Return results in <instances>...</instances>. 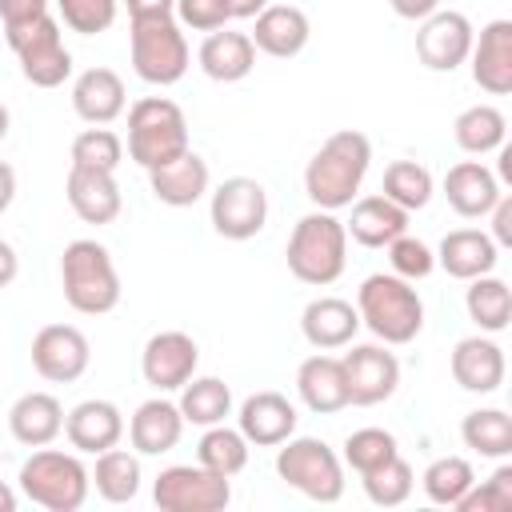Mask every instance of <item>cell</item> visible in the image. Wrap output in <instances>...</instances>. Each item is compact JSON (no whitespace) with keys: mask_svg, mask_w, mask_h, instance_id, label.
Returning a JSON list of instances; mask_svg holds the SVG:
<instances>
[{"mask_svg":"<svg viewBox=\"0 0 512 512\" xmlns=\"http://www.w3.org/2000/svg\"><path fill=\"white\" fill-rule=\"evenodd\" d=\"M368 164H372V140L356 128H340L332 132L308 160L304 168V192L316 208L324 212H336V208H348L368 176Z\"/></svg>","mask_w":512,"mask_h":512,"instance_id":"6da1fadb","label":"cell"},{"mask_svg":"<svg viewBox=\"0 0 512 512\" xmlns=\"http://www.w3.org/2000/svg\"><path fill=\"white\" fill-rule=\"evenodd\" d=\"M356 312L380 344H412L424 328V300L396 272H372L356 292Z\"/></svg>","mask_w":512,"mask_h":512,"instance_id":"7a4b0ae2","label":"cell"},{"mask_svg":"<svg viewBox=\"0 0 512 512\" xmlns=\"http://www.w3.org/2000/svg\"><path fill=\"white\" fill-rule=\"evenodd\" d=\"M284 260H288V272L300 284L328 288L332 280H340V272L348 264L344 220H336V212L312 208L308 216L296 220V228L288 236V248H284Z\"/></svg>","mask_w":512,"mask_h":512,"instance_id":"3957f363","label":"cell"},{"mask_svg":"<svg viewBox=\"0 0 512 512\" xmlns=\"http://www.w3.org/2000/svg\"><path fill=\"white\" fill-rule=\"evenodd\" d=\"M60 288L72 312L80 316H104L120 304V272L112 264V252L100 240H72L60 256Z\"/></svg>","mask_w":512,"mask_h":512,"instance_id":"277c9868","label":"cell"},{"mask_svg":"<svg viewBox=\"0 0 512 512\" xmlns=\"http://www.w3.org/2000/svg\"><path fill=\"white\" fill-rule=\"evenodd\" d=\"M128 156L152 172L180 152H188V120L184 108L168 96H144L128 108Z\"/></svg>","mask_w":512,"mask_h":512,"instance_id":"5b68a950","label":"cell"},{"mask_svg":"<svg viewBox=\"0 0 512 512\" xmlns=\"http://www.w3.org/2000/svg\"><path fill=\"white\" fill-rule=\"evenodd\" d=\"M20 492L48 508V512H76L84 508L88 492H92V476L80 464L76 452H60V448H36L24 464H20Z\"/></svg>","mask_w":512,"mask_h":512,"instance_id":"8992f818","label":"cell"},{"mask_svg":"<svg viewBox=\"0 0 512 512\" xmlns=\"http://www.w3.org/2000/svg\"><path fill=\"white\" fill-rule=\"evenodd\" d=\"M276 476L316 504H336L344 496V460L320 436H288L276 444Z\"/></svg>","mask_w":512,"mask_h":512,"instance_id":"52a82bcc","label":"cell"},{"mask_svg":"<svg viewBox=\"0 0 512 512\" xmlns=\"http://www.w3.org/2000/svg\"><path fill=\"white\" fill-rule=\"evenodd\" d=\"M128 44H132V72L156 88L184 80V72L192 64V52H188V40H184V28L176 24V16L132 20Z\"/></svg>","mask_w":512,"mask_h":512,"instance_id":"ba28073f","label":"cell"},{"mask_svg":"<svg viewBox=\"0 0 512 512\" xmlns=\"http://www.w3.org/2000/svg\"><path fill=\"white\" fill-rule=\"evenodd\" d=\"M4 40L16 52L20 76L32 88H60L72 76V52L64 48V32H60V20L52 12L44 20L12 32V36H4Z\"/></svg>","mask_w":512,"mask_h":512,"instance_id":"9c48e42d","label":"cell"},{"mask_svg":"<svg viewBox=\"0 0 512 512\" xmlns=\"http://www.w3.org/2000/svg\"><path fill=\"white\" fill-rule=\"evenodd\" d=\"M152 500L160 512H224L232 500L228 476H216L200 464H172L156 476Z\"/></svg>","mask_w":512,"mask_h":512,"instance_id":"30bf717a","label":"cell"},{"mask_svg":"<svg viewBox=\"0 0 512 512\" xmlns=\"http://www.w3.org/2000/svg\"><path fill=\"white\" fill-rule=\"evenodd\" d=\"M208 220L224 240H252L268 224V192L252 176H228L208 200Z\"/></svg>","mask_w":512,"mask_h":512,"instance_id":"8fae6325","label":"cell"},{"mask_svg":"<svg viewBox=\"0 0 512 512\" xmlns=\"http://www.w3.org/2000/svg\"><path fill=\"white\" fill-rule=\"evenodd\" d=\"M472 20L456 8H436L416 28V56L432 72H456L472 52Z\"/></svg>","mask_w":512,"mask_h":512,"instance_id":"7c38bea8","label":"cell"},{"mask_svg":"<svg viewBox=\"0 0 512 512\" xmlns=\"http://www.w3.org/2000/svg\"><path fill=\"white\" fill-rule=\"evenodd\" d=\"M92 344L76 324H44L32 336V368L48 384H72L88 372Z\"/></svg>","mask_w":512,"mask_h":512,"instance_id":"4fadbf2b","label":"cell"},{"mask_svg":"<svg viewBox=\"0 0 512 512\" xmlns=\"http://www.w3.org/2000/svg\"><path fill=\"white\" fill-rule=\"evenodd\" d=\"M196 364H200V348L180 328L148 336V344L140 352V376L156 392H180V384H188L196 376Z\"/></svg>","mask_w":512,"mask_h":512,"instance_id":"5bb4252c","label":"cell"},{"mask_svg":"<svg viewBox=\"0 0 512 512\" xmlns=\"http://www.w3.org/2000/svg\"><path fill=\"white\" fill-rule=\"evenodd\" d=\"M340 364L348 380V404L372 408L400 388V360L384 344H352V352H344Z\"/></svg>","mask_w":512,"mask_h":512,"instance_id":"9a60e30c","label":"cell"},{"mask_svg":"<svg viewBox=\"0 0 512 512\" xmlns=\"http://www.w3.org/2000/svg\"><path fill=\"white\" fill-rule=\"evenodd\" d=\"M448 368H452V380L464 388V392H476V396H488L504 384V348L488 336V332H476V336H464L456 340L452 356H448Z\"/></svg>","mask_w":512,"mask_h":512,"instance_id":"2e32d148","label":"cell"},{"mask_svg":"<svg viewBox=\"0 0 512 512\" xmlns=\"http://www.w3.org/2000/svg\"><path fill=\"white\" fill-rule=\"evenodd\" d=\"M296 404L284 396V392H272V388H264V392H252L244 404H240V412H236V428L244 432V440L248 444H256V448H276V444H284L288 436H296Z\"/></svg>","mask_w":512,"mask_h":512,"instance_id":"e0dca14e","label":"cell"},{"mask_svg":"<svg viewBox=\"0 0 512 512\" xmlns=\"http://www.w3.org/2000/svg\"><path fill=\"white\" fill-rule=\"evenodd\" d=\"M472 80L488 96H508L512 92V20H488L480 36H472Z\"/></svg>","mask_w":512,"mask_h":512,"instance_id":"ac0fdd59","label":"cell"},{"mask_svg":"<svg viewBox=\"0 0 512 512\" xmlns=\"http://www.w3.org/2000/svg\"><path fill=\"white\" fill-rule=\"evenodd\" d=\"M64 436L76 452H88V456H100L108 448L120 444L124 436V412L112 404V400H80L72 412H64Z\"/></svg>","mask_w":512,"mask_h":512,"instance_id":"d6986e66","label":"cell"},{"mask_svg":"<svg viewBox=\"0 0 512 512\" xmlns=\"http://www.w3.org/2000/svg\"><path fill=\"white\" fill-rule=\"evenodd\" d=\"M64 196L72 204V212L84 220V224H112L124 208V196H120V184H116V172H96V168H80L72 164L68 168V180H64Z\"/></svg>","mask_w":512,"mask_h":512,"instance_id":"ffe728a7","label":"cell"},{"mask_svg":"<svg viewBox=\"0 0 512 512\" xmlns=\"http://www.w3.org/2000/svg\"><path fill=\"white\" fill-rule=\"evenodd\" d=\"M252 20H256V28L248 36H252L256 52L276 56V60H292V56H300L308 48L312 24H308L304 8H296V4H268Z\"/></svg>","mask_w":512,"mask_h":512,"instance_id":"44dd1931","label":"cell"},{"mask_svg":"<svg viewBox=\"0 0 512 512\" xmlns=\"http://www.w3.org/2000/svg\"><path fill=\"white\" fill-rule=\"evenodd\" d=\"M504 196L500 180L492 168H484L480 160H460L444 172V200L456 216L464 220H480L492 212V204Z\"/></svg>","mask_w":512,"mask_h":512,"instance_id":"7402d4cb","label":"cell"},{"mask_svg":"<svg viewBox=\"0 0 512 512\" xmlns=\"http://www.w3.org/2000/svg\"><path fill=\"white\" fill-rule=\"evenodd\" d=\"M300 332L316 352H332V348H348L352 336L360 332V312L352 300L340 296H316L304 304L300 312Z\"/></svg>","mask_w":512,"mask_h":512,"instance_id":"603a6c76","label":"cell"},{"mask_svg":"<svg viewBox=\"0 0 512 512\" xmlns=\"http://www.w3.org/2000/svg\"><path fill=\"white\" fill-rule=\"evenodd\" d=\"M296 396L316 416H332V412L348 408V380H344L340 356L316 352V356L300 360V368H296Z\"/></svg>","mask_w":512,"mask_h":512,"instance_id":"cb8c5ba5","label":"cell"},{"mask_svg":"<svg viewBox=\"0 0 512 512\" xmlns=\"http://www.w3.org/2000/svg\"><path fill=\"white\" fill-rule=\"evenodd\" d=\"M208 184H212L208 160L196 156L192 148L180 152L176 160H168V164H160V168L148 172V188H152V196H156L160 204H168V208H192L196 200L208 196Z\"/></svg>","mask_w":512,"mask_h":512,"instance_id":"d4e9b609","label":"cell"},{"mask_svg":"<svg viewBox=\"0 0 512 512\" xmlns=\"http://www.w3.org/2000/svg\"><path fill=\"white\" fill-rule=\"evenodd\" d=\"M348 208H352V216L344 220V232H348L360 248H388L396 236L408 232V216H412V212H404L400 204H392L384 192L360 196V200H352Z\"/></svg>","mask_w":512,"mask_h":512,"instance_id":"484cf974","label":"cell"},{"mask_svg":"<svg viewBox=\"0 0 512 512\" xmlns=\"http://www.w3.org/2000/svg\"><path fill=\"white\" fill-rule=\"evenodd\" d=\"M128 104V92H124V80L116 68H84L72 84V108L84 124H112Z\"/></svg>","mask_w":512,"mask_h":512,"instance_id":"4316f807","label":"cell"},{"mask_svg":"<svg viewBox=\"0 0 512 512\" xmlns=\"http://www.w3.org/2000/svg\"><path fill=\"white\" fill-rule=\"evenodd\" d=\"M436 264L452 276V280H476V276H488L496 272L500 264V248L488 232L480 228H456L440 240L436 248Z\"/></svg>","mask_w":512,"mask_h":512,"instance_id":"83f0119b","label":"cell"},{"mask_svg":"<svg viewBox=\"0 0 512 512\" xmlns=\"http://www.w3.org/2000/svg\"><path fill=\"white\" fill-rule=\"evenodd\" d=\"M180 436H184V416L164 396L144 400L128 420V440H132V452L140 456H164L180 444Z\"/></svg>","mask_w":512,"mask_h":512,"instance_id":"f1b7e54d","label":"cell"},{"mask_svg":"<svg viewBox=\"0 0 512 512\" xmlns=\"http://www.w3.org/2000/svg\"><path fill=\"white\" fill-rule=\"evenodd\" d=\"M8 432L24 448H44L64 432V404L52 392H24L8 408Z\"/></svg>","mask_w":512,"mask_h":512,"instance_id":"f546056e","label":"cell"},{"mask_svg":"<svg viewBox=\"0 0 512 512\" xmlns=\"http://www.w3.org/2000/svg\"><path fill=\"white\" fill-rule=\"evenodd\" d=\"M196 60H200V72H204L208 80H216V84H236V80H244V76L256 68V44H252L248 32L216 28V32L204 36Z\"/></svg>","mask_w":512,"mask_h":512,"instance_id":"4dcf8cb0","label":"cell"},{"mask_svg":"<svg viewBox=\"0 0 512 512\" xmlns=\"http://www.w3.org/2000/svg\"><path fill=\"white\" fill-rule=\"evenodd\" d=\"M176 408H180L184 424H196V428L224 424L232 416V388L220 376H192L188 384H180Z\"/></svg>","mask_w":512,"mask_h":512,"instance_id":"1f68e13d","label":"cell"},{"mask_svg":"<svg viewBox=\"0 0 512 512\" xmlns=\"http://www.w3.org/2000/svg\"><path fill=\"white\" fill-rule=\"evenodd\" d=\"M464 308H468V320H472L480 332L496 336V332H504L508 320H512V288H508L500 276H492V272H488V276H476V280H468Z\"/></svg>","mask_w":512,"mask_h":512,"instance_id":"d6a6232c","label":"cell"},{"mask_svg":"<svg viewBox=\"0 0 512 512\" xmlns=\"http://www.w3.org/2000/svg\"><path fill=\"white\" fill-rule=\"evenodd\" d=\"M88 476H92L100 500H108V504H128V500H136L140 480H144V476H140V452L108 448V452L96 456V468H92Z\"/></svg>","mask_w":512,"mask_h":512,"instance_id":"836d02e7","label":"cell"},{"mask_svg":"<svg viewBox=\"0 0 512 512\" xmlns=\"http://www.w3.org/2000/svg\"><path fill=\"white\" fill-rule=\"evenodd\" d=\"M460 440L476 456L504 460L512 456V416L504 408H476L460 420Z\"/></svg>","mask_w":512,"mask_h":512,"instance_id":"e575fe53","label":"cell"},{"mask_svg":"<svg viewBox=\"0 0 512 512\" xmlns=\"http://www.w3.org/2000/svg\"><path fill=\"white\" fill-rule=\"evenodd\" d=\"M452 136H456V144H460L468 156H488V152H496V148L504 144L508 120H504V112H500L496 104H472V108H464V112L456 116Z\"/></svg>","mask_w":512,"mask_h":512,"instance_id":"d590c367","label":"cell"},{"mask_svg":"<svg viewBox=\"0 0 512 512\" xmlns=\"http://www.w3.org/2000/svg\"><path fill=\"white\" fill-rule=\"evenodd\" d=\"M248 440H244V432L240 428H228V424H212V428H204V436H200V444H196V464L200 468H208V472H216V476H236V472H244V464H248Z\"/></svg>","mask_w":512,"mask_h":512,"instance_id":"8d00e7d4","label":"cell"},{"mask_svg":"<svg viewBox=\"0 0 512 512\" xmlns=\"http://www.w3.org/2000/svg\"><path fill=\"white\" fill-rule=\"evenodd\" d=\"M380 192H384L392 204H400L404 212H420V208H428L436 184H432V172H428L424 164H416V160H392V164L384 168Z\"/></svg>","mask_w":512,"mask_h":512,"instance_id":"74e56055","label":"cell"},{"mask_svg":"<svg viewBox=\"0 0 512 512\" xmlns=\"http://www.w3.org/2000/svg\"><path fill=\"white\" fill-rule=\"evenodd\" d=\"M420 484H424V496H428L432 504L456 508V500L476 484V472H472V464H468L464 456H440V460H432V464L424 468Z\"/></svg>","mask_w":512,"mask_h":512,"instance_id":"f35d334b","label":"cell"},{"mask_svg":"<svg viewBox=\"0 0 512 512\" xmlns=\"http://www.w3.org/2000/svg\"><path fill=\"white\" fill-rule=\"evenodd\" d=\"M360 484H364V496H368L372 504H380V508H396V504H404V500L412 496V488H416V472H412V464H408L404 456H392L388 464L364 472Z\"/></svg>","mask_w":512,"mask_h":512,"instance_id":"ab89813d","label":"cell"},{"mask_svg":"<svg viewBox=\"0 0 512 512\" xmlns=\"http://www.w3.org/2000/svg\"><path fill=\"white\" fill-rule=\"evenodd\" d=\"M392 456H400V448H396V436H392L388 428H356V432H348L340 460H344L356 476H364V472L388 464Z\"/></svg>","mask_w":512,"mask_h":512,"instance_id":"60d3db41","label":"cell"},{"mask_svg":"<svg viewBox=\"0 0 512 512\" xmlns=\"http://www.w3.org/2000/svg\"><path fill=\"white\" fill-rule=\"evenodd\" d=\"M120 160H124V140L104 124H92L72 140V164H80V168L116 172Z\"/></svg>","mask_w":512,"mask_h":512,"instance_id":"b9f144b4","label":"cell"},{"mask_svg":"<svg viewBox=\"0 0 512 512\" xmlns=\"http://www.w3.org/2000/svg\"><path fill=\"white\" fill-rule=\"evenodd\" d=\"M56 12L64 20V28L80 32V36H96L116 24L120 0H56Z\"/></svg>","mask_w":512,"mask_h":512,"instance_id":"7bdbcfd3","label":"cell"},{"mask_svg":"<svg viewBox=\"0 0 512 512\" xmlns=\"http://www.w3.org/2000/svg\"><path fill=\"white\" fill-rule=\"evenodd\" d=\"M512 508V468L500 464L484 484H472L460 500L456 512H508Z\"/></svg>","mask_w":512,"mask_h":512,"instance_id":"ee69618b","label":"cell"},{"mask_svg":"<svg viewBox=\"0 0 512 512\" xmlns=\"http://www.w3.org/2000/svg\"><path fill=\"white\" fill-rule=\"evenodd\" d=\"M388 264H392V272L396 276H404V280H424V276H432V268H436V252L424 244V240H416V236H396L392 244H388Z\"/></svg>","mask_w":512,"mask_h":512,"instance_id":"f6af8a7d","label":"cell"},{"mask_svg":"<svg viewBox=\"0 0 512 512\" xmlns=\"http://www.w3.org/2000/svg\"><path fill=\"white\" fill-rule=\"evenodd\" d=\"M232 16L224 8V0H176V24L192 28V32H216L224 28Z\"/></svg>","mask_w":512,"mask_h":512,"instance_id":"bcb514c9","label":"cell"},{"mask_svg":"<svg viewBox=\"0 0 512 512\" xmlns=\"http://www.w3.org/2000/svg\"><path fill=\"white\" fill-rule=\"evenodd\" d=\"M48 4L52 0H0V24H4V36L36 24L48 16Z\"/></svg>","mask_w":512,"mask_h":512,"instance_id":"7dc6e473","label":"cell"},{"mask_svg":"<svg viewBox=\"0 0 512 512\" xmlns=\"http://www.w3.org/2000/svg\"><path fill=\"white\" fill-rule=\"evenodd\" d=\"M488 216H492V232H488V236L496 240V248H512V196L504 192V196L492 204Z\"/></svg>","mask_w":512,"mask_h":512,"instance_id":"c3c4849f","label":"cell"},{"mask_svg":"<svg viewBox=\"0 0 512 512\" xmlns=\"http://www.w3.org/2000/svg\"><path fill=\"white\" fill-rule=\"evenodd\" d=\"M132 20H160V16H176V0H124Z\"/></svg>","mask_w":512,"mask_h":512,"instance_id":"681fc988","label":"cell"},{"mask_svg":"<svg viewBox=\"0 0 512 512\" xmlns=\"http://www.w3.org/2000/svg\"><path fill=\"white\" fill-rule=\"evenodd\" d=\"M388 4L400 20H412V24H420L424 16H432L440 8V0H388Z\"/></svg>","mask_w":512,"mask_h":512,"instance_id":"f907efd6","label":"cell"},{"mask_svg":"<svg viewBox=\"0 0 512 512\" xmlns=\"http://www.w3.org/2000/svg\"><path fill=\"white\" fill-rule=\"evenodd\" d=\"M16 272H20V256L8 240H0V288H8L16 280Z\"/></svg>","mask_w":512,"mask_h":512,"instance_id":"816d5d0a","label":"cell"},{"mask_svg":"<svg viewBox=\"0 0 512 512\" xmlns=\"http://www.w3.org/2000/svg\"><path fill=\"white\" fill-rule=\"evenodd\" d=\"M12 200H16V168L0 160V216L12 208Z\"/></svg>","mask_w":512,"mask_h":512,"instance_id":"f5cc1de1","label":"cell"},{"mask_svg":"<svg viewBox=\"0 0 512 512\" xmlns=\"http://www.w3.org/2000/svg\"><path fill=\"white\" fill-rule=\"evenodd\" d=\"M224 8H228L232 20H252L256 12L268 8V0H224Z\"/></svg>","mask_w":512,"mask_h":512,"instance_id":"db71d44e","label":"cell"},{"mask_svg":"<svg viewBox=\"0 0 512 512\" xmlns=\"http://www.w3.org/2000/svg\"><path fill=\"white\" fill-rule=\"evenodd\" d=\"M496 152H500V176H496V180H500V184H512V148L500 144Z\"/></svg>","mask_w":512,"mask_h":512,"instance_id":"11a10c76","label":"cell"},{"mask_svg":"<svg viewBox=\"0 0 512 512\" xmlns=\"http://www.w3.org/2000/svg\"><path fill=\"white\" fill-rule=\"evenodd\" d=\"M16 504H20V496L12 492V484L0 480V512H16Z\"/></svg>","mask_w":512,"mask_h":512,"instance_id":"9f6ffc18","label":"cell"},{"mask_svg":"<svg viewBox=\"0 0 512 512\" xmlns=\"http://www.w3.org/2000/svg\"><path fill=\"white\" fill-rule=\"evenodd\" d=\"M8 128H12V112H8L4 104H0V140L8 136Z\"/></svg>","mask_w":512,"mask_h":512,"instance_id":"6f0895ef","label":"cell"}]
</instances>
